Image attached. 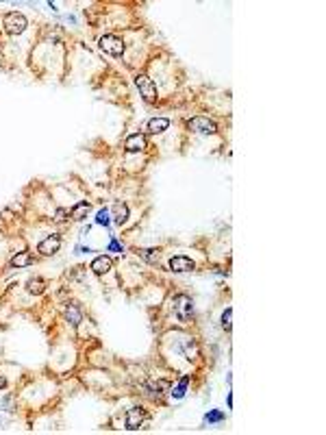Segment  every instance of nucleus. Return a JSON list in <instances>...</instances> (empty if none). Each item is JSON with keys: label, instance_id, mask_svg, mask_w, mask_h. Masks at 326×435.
<instances>
[{"label": "nucleus", "instance_id": "obj_14", "mask_svg": "<svg viewBox=\"0 0 326 435\" xmlns=\"http://www.w3.org/2000/svg\"><path fill=\"white\" fill-rule=\"evenodd\" d=\"M111 211H113V220H115V224H126V220H128V207L124 205V202H115L113 207H111Z\"/></svg>", "mask_w": 326, "mask_h": 435}, {"label": "nucleus", "instance_id": "obj_24", "mask_svg": "<svg viewBox=\"0 0 326 435\" xmlns=\"http://www.w3.org/2000/svg\"><path fill=\"white\" fill-rule=\"evenodd\" d=\"M107 250H109V253H124V246H122V244L115 240V237H111V242H109Z\"/></svg>", "mask_w": 326, "mask_h": 435}, {"label": "nucleus", "instance_id": "obj_8", "mask_svg": "<svg viewBox=\"0 0 326 435\" xmlns=\"http://www.w3.org/2000/svg\"><path fill=\"white\" fill-rule=\"evenodd\" d=\"M168 266H170L172 272H192V270L196 268V263L185 255H176V257H172V259L168 261Z\"/></svg>", "mask_w": 326, "mask_h": 435}, {"label": "nucleus", "instance_id": "obj_26", "mask_svg": "<svg viewBox=\"0 0 326 435\" xmlns=\"http://www.w3.org/2000/svg\"><path fill=\"white\" fill-rule=\"evenodd\" d=\"M76 250H78V253H94L91 248H85V246H76Z\"/></svg>", "mask_w": 326, "mask_h": 435}, {"label": "nucleus", "instance_id": "obj_21", "mask_svg": "<svg viewBox=\"0 0 326 435\" xmlns=\"http://www.w3.org/2000/svg\"><path fill=\"white\" fill-rule=\"evenodd\" d=\"M231 320H233V309L226 307L224 313H222V329H224V331H231V327H233Z\"/></svg>", "mask_w": 326, "mask_h": 435}, {"label": "nucleus", "instance_id": "obj_23", "mask_svg": "<svg viewBox=\"0 0 326 435\" xmlns=\"http://www.w3.org/2000/svg\"><path fill=\"white\" fill-rule=\"evenodd\" d=\"M96 224L107 227V224H109V209H100V211L96 213Z\"/></svg>", "mask_w": 326, "mask_h": 435}, {"label": "nucleus", "instance_id": "obj_15", "mask_svg": "<svg viewBox=\"0 0 326 435\" xmlns=\"http://www.w3.org/2000/svg\"><path fill=\"white\" fill-rule=\"evenodd\" d=\"M33 261H35L33 259V255L29 253V250H24V253H18L11 259V268H26V266H31Z\"/></svg>", "mask_w": 326, "mask_h": 435}, {"label": "nucleus", "instance_id": "obj_9", "mask_svg": "<svg viewBox=\"0 0 326 435\" xmlns=\"http://www.w3.org/2000/svg\"><path fill=\"white\" fill-rule=\"evenodd\" d=\"M143 148H146V135L143 133H133L124 142V150L126 153H141Z\"/></svg>", "mask_w": 326, "mask_h": 435}, {"label": "nucleus", "instance_id": "obj_13", "mask_svg": "<svg viewBox=\"0 0 326 435\" xmlns=\"http://www.w3.org/2000/svg\"><path fill=\"white\" fill-rule=\"evenodd\" d=\"M168 129H170L168 118H152V120H148V133H152V135H159Z\"/></svg>", "mask_w": 326, "mask_h": 435}, {"label": "nucleus", "instance_id": "obj_6", "mask_svg": "<svg viewBox=\"0 0 326 435\" xmlns=\"http://www.w3.org/2000/svg\"><path fill=\"white\" fill-rule=\"evenodd\" d=\"M59 248H61V237L59 235H48V237H44L42 242H39V246H37V250L42 253L44 257H50V255H55V253H59Z\"/></svg>", "mask_w": 326, "mask_h": 435}, {"label": "nucleus", "instance_id": "obj_7", "mask_svg": "<svg viewBox=\"0 0 326 435\" xmlns=\"http://www.w3.org/2000/svg\"><path fill=\"white\" fill-rule=\"evenodd\" d=\"M143 420H146V411H143L141 407H130L126 411V429L137 431L143 424Z\"/></svg>", "mask_w": 326, "mask_h": 435}, {"label": "nucleus", "instance_id": "obj_17", "mask_svg": "<svg viewBox=\"0 0 326 435\" xmlns=\"http://www.w3.org/2000/svg\"><path fill=\"white\" fill-rule=\"evenodd\" d=\"M139 257H141V259H146L148 263H156V261H159V250H156V248H141L139 250Z\"/></svg>", "mask_w": 326, "mask_h": 435}, {"label": "nucleus", "instance_id": "obj_18", "mask_svg": "<svg viewBox=\"0 0 326 435\" xmlns=\"http://www.w3.org/2000/svg\"><path fill=\"white\" fill-rule=\"evenodd\" d=\"M187 385H189V377H183L179 381V385L172 387V396L174 398H183V396H185V392H187Z\"/></svg>", "mask_w": 326, "mask_h": 435}, {"label": "nucleus", "instance_id": "obj_27", "mask_svg": "<svg viewBox=\"0 0 326 435\" xmlns=\"http://www.w3.org/2000/svg\"><path fill=\"white\" fill-rule=\"evenodd\" d=\"M7 385V379L5 377H0V387H5Z\"/></svg>", "mask_w": 326, "mask_h": 435}, {"label": "nucleus", "instance_id": "obj_2", "mask_svg": "<svg viewBox=\"0 0 326 435\" xmlns=\"http://www.w3.org/2000/svg\"><path fill=\"white\" fill-rule=\"evenodd\" d=\"M172 307H174L176 318L181 322H189L194 318V300L187 294H176L172 300Z\"/></svg>", "mask_w": 326, "mask_h": 435}, {"label": "nucleus", "instance_id": "obj_5", "mask_svg": "<svg viewBox=\"0 0 326 435\" xmlns=\"http://www.w3.org/2000/svg\"><path fill=\"white\" fill-rule=\"evenodd\" d=\"M187 127L192 131H196V133H202V135H215L218 133V124H215L213 120H209V118H205V116L192 118V120L187 122Z\"/></svg>", "mask_w": 326, "mask_h": 435}, {"label": "nucleus", "instance_id": "obj_16", "mask_svg": "<svg viewBox=\"0 0 326 435\" xmlns=\"http://www.w3.org/2000/svg\"><path fill=\"white\" fill-rule=\"evenodd\" d=\"M26 289H29V294L39 296V294H44V289H46V281L42 279V276L29 279V283H26Z\"/></svg>", "mask_w": 326, "mask_h": 435}, {"label": "nucleus", "instance_id": "obj_12", "mask_svg": "<svg viewBox=\"0 0 326 435\" xmlns=\"http://www.w3.org/2000/svg\"><path fill=\"white\" fill-rule=\"evenodd\" d=\"M89 209H91L89 202H87V200H81V202H76V205L70 209V218H72V220H76V222H81V220H85V218H87Z\"/></svg>", "mask_w": 326, "mask_h": 435}, {"label": "nucleus", "instance_id": "obj_3", "mask_svg": "<svg viewBox=\"0 0 326 435\" xmlns=\"http://www.w3.org/2000/svg\"><path fill=\"white\" fill-rule=\"evenodd\" d=\"M98 46H100V50H104L111 57H122L124 50H126V46H124V42L117 35H102L98 39Z\"/></svg>", "mask_w": 326, "mask_h": 435}, {"label": "nucleus", "instance_id": "obj_1", "mask_svg": "<svg viewBox=\"0 0 326 435\" xmlns=\"http://www.w3.org/2000/svg\"><path fill=\"white\" fill-rule=\"evenodd\" d=\"M3 26L9 35H20V33L26 31L29 20H26V16L20 11H9V13H5V18H3Z\"/></svg>", "mask_w": 326, "mask_h": 435}, {"label": "nucleus", "instance_id": "obj_22", "mask_svg": "<svg viewBox=\"0 0 326 435\" xmlns=\"http://www.w3.org/2000/svg\"><path fill=\"white\" fill-rule=\"evenodd\" d=\"M226 416H224V411H218V409H213V411H209L207 416H205V420L209 424H213V422H222Z\"/></svg>", "mask_w": 326, "mask_h": 435}, {"label": "nucleus", "instance_id": "obj_19", "mask_svg": "<svg viewBox=\"0 0 326 435\" xmlns=\"http://www.w3.org/2000/svg\"><path fill=\"white\" fill-rule=\"evenodd\" d=\"M146 390H148L146 394H148L150 398H161V394H163V392H161V390H163V385H161V383H154V381H150V383L146 385Z\"/></svg>", "mask_w": 326, "mask_h": 435}, {"label": "nucleus", "instance_id": "obj_25", "mask_svg": "<svg viewBox=\"0 0 326 435\" xmlns=\"http://www.w3.org/2000/svg\"><path fill=\"white\" fill-rule=\"evenodd\" d=\"M68 220V211H65V209H57V213H55V222H65Z\"/></svg>", "mask_w": 326, "mask_h": 435}, {"label": "nucleus", "instance_id": "obj_20", "mask_svg": "<svg viewBox=\"0 0 326 435\" xmlns=\"http://www.w3.org/2000/svg\"><path fill=\"white\" fill-rule=\"evenodd\" d=\"M196 355H198V346H196V342L194 340H187L185 342V357L192 361V359H196Z\"/></svg>", "mask_w": 326, "mask_h": 435}, {"label": "nucleus", "instance_id": "obj_11", "mask_svg": "<svg viewBox=\"0 0 326 435\" xmlns=\"http://www.w3.org/2000/svg\"><path fill=\"white\" fill-rule=\"evenodd\" d=\"M111 266H113V261H111L107 255L96 257V259L91 261V272H94V274H98V276H100V274H107L109 270H111Z\"/></svg>", "mask_w": 326, "mask_h": 435}, {"label": "nucleus", "instance_id": "obj_4", "mask_svg": "<svg viewBox=\"0 0 326 435\" xmlns=\"http://www.w3.org/2000/svg\"><path fill=\"white\" fill-rule=\"evenodd\" d=\"M135 85H137V89H139V94L143 96V100L150 102V104L156 102V87H154L152 78H148L146 74H137Z\"/></svg>", "mask_w": 326, "mask_h": 435}, {"label": "nucleus", "instance_id": "obj_10", "mask_svg": "<svg viewBox=\"0 0 326 435\" xmlns=\"http://www.w3.org/2000/svg\"><path fill=\"white\" fill-rule=\"evenodd\" d=\"M63 315H65V320H68L72 327H78V324H81V320H83V313H81V309H78L76 302H68L65 309H63Z\"/></svg>", "mask_w": 326, "mask_h": 435}]
</instances>
